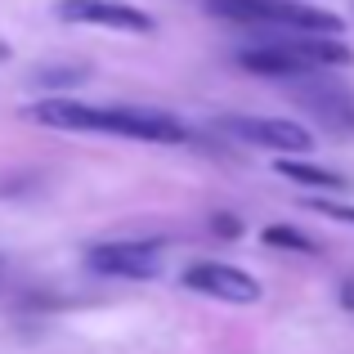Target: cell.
Returning <instances> with one entry per match:
<instances>
[{
  "mask_svg": "<svg viewBox=\"0 0 354 354\" xmlns=\"http://www.w3.org/2000/svg\"><path fill=\"white\" fill-rule=\"evenodd\" d=\"M54 14L63 23H90V27H113V32H135V36H153L157 18L144 9L126 5V0H59Z\"/></svg>",
  "mask_w": 354,
  "mask_h": 354,
  "instance_id": "obj_6",
  "label": "cell"
},
{
  "mask_svg": "<svg viewBox=\"0 0 354 354\" xmlns=\"http://www.w3.org/2000/svg\"><path fill=\"white\" fill-rule=\"evenodd\" d=\"M278 45H287V50H292V54H296V59H301L310 72L350 68V63H354L350 45H341L337 36H287V41H278Z\"/></svg>",
  "mask_w": 354,
  "mask_h": 354,
  "instance_id": "obj_8",
  "label": "cell"
},
{
  "mask_svg": "<svg viewBox=\"0 0 354 354\" xmlns=\"http://www.w3.org/2000/svg\"><path fill=\"white\" fill-rule=\"evenodd\" d=\"M86 265L108 278H157L162 274V242H99L86 251Z\"/></svg>",
  "mask_w": 354,
  "mask_h": 354,
  "instance_id": "obj_5",
  "label": "cell"
},
{
  "mask_svg": "<svg viewBox=\"0 0 354 354\" xmlns=\"http://www.w3.org/2000/svg\"><path fill=\"white\" fill-rule=\"evenodd\" d=\"M5 59H9V45H5V41H0V63H5Z\"/></svg>",
  "mask_w": 354,
  "mask_h": 354,
  "instance_id": "obj_16",
  "label": "cell"
},
{
  "mask_svg": "<svg viewBox=\"0 0 354 354\" xmlns=\"http://www.w3.org/2000/svg\"><path fill=\"white\" fill-rule=\"evenodd\" d=\"M189 292L211 296V301H229V305H256L260 301V283L238 265H225V260H198V265L184 269L180 278Z\"/></svg>",
  "mask_w": 354,
  "mask_h": 354,
  "instance_id": "obj_4",
  "label": "cell"
},
{
  "mask_svg": "<svg viewBox=\"0 0 354 354\" xmlns=\"http://www.w3.org/2000/svg\"><path fill=\"white\" fill-rule=\"evenodd\" d=\"M41 86H77V81H86V72L81 68H50V72H41Z\"/></svg>",
  "mask_w": 354,
  "mask_h": 354,
  "instance_id": "obj_12",
  "label": "cell"
},
{
  "mask_svg": "<svg viewBox=\"0 0 354 354\" xmlns=\"http://www.w3.org/2000/svg\"><path fill=\"white\" fill-rule=\"evenodd\" d=\"M202 9L225 23H256V27H287L292 36H341L346 18L310 0H202Z\"/></svg>",
  "mask_w": 354,
  "mask_h": 354,
  "instance_id": "obj_2",
  "label": "cell"
},
{
  "mask_svg": "<svg viewBox=\"0 0 354 354\" xmlns=\"http://www.w3.org/2000/svg\"><path fill=\"white\" fill-rule=\"evenodd\" d=\"M274 171L283 175V180H292V184H305V189H346V180H341L337 171H323V166H310V162H296V157H278L274 162Z\"/></svg>",
  "mask_w": 354,
  "mask_h": 354,
  "instance_id": "obj_10",
  "label": "cell"
},
{
  "mask_svg": "<svg viewBox=\"0 0 354 354\" xmlns=\"http://www.w3.org/2000/svg\"><path fill=\"white\" fill-rule=\"evenodd\" d=\"M314 211H323V216H332V220H341V225H354V207H337V202H314Z\"/></svg>",
  "mask_w": 354,
  "mask_h": 354,
  "instance_id": "obj_14",
  "label": "cell"
},
{
  "mask_svg": "<svg viewBox=\"0 0 354 354\" xmlns=\"http://www.w3.org/2000/svg\"><path fill=\"white\" fill-rule=\"evenodd\" d=\"M260 242L274 247V251H296V256H314V251H319L310 234H301V229H292V225H269L265 234H260Z\"/></svg>",
  "mask_w": 354,
  "mask_h": 354,
  "instance_id": "obj_11",
  "label": "cell"
},
{
  "mask_svg": "<svg viewBox=\"0 0 354 354\" xmlns=\"http://www.w3.org/2000/svg\"><path fill=\"white\" fill-rule=\"evenodd\" d=\"M27 117L50 130H81V135H121L144 144H184L189 126L162 108H135V104H77V99H41L27 108Z\"/></svg>",
  "mask_w": 354,
  "mask_h": 354,
  "instance_id": "obj_1",
  "label": "cell"
},
{
  "mask_svg": "<svg viewBox=\"0 0 354 354\" xmlns=\"http://www.w3.org/2000/svg\"><path fill=\"white\" fill-rule=\"evenodd\" d=\"M337 296H341V310H350V314H354V278H346V283H341V292H337Z\"/></svg>",
  "mask_w": 354,
  "mask_h": 354,
  "instance_id": "obj_15",
  "label": "cell"
},
{
  "mask_svg": "<svg viewBox=\"0 0 354 354\" xmlns=\"http://www.w3.org/2000/svg\"><path fill=\"white\" fill-rule=\"evenodd\" d=\"M216 130L234 135L238 144H251V148H265L274 157H296V153H310L314 148V135L301 126V121H287V117H238V113H225L216 117Z\"/></svg>",
  "mask_w": 354,
  "mask_h": 354,
  "instance_id": "obj_3",
  "label": "cell"
},
{
  "mask_svg": "<svg viewBox=\"0 0 354 354\" xmlns=\"http://www.w3.org/2000/svg\"><path fill=\"white\" fill-rule=\"evenodd\" d=\"M238 68L251 72V77H269V81H292V77H305V72H310L287 45H278V41L238 50Z\"/></svg>",
  "mask_w": 354,
  "mask_h": 354,
  "instance_id": "obj_7",
  "label": "cell"
},
{
  "mask_svg": "<svg viewBox=\"0 0 354 354\" xmlns=\"http://www.w3.org/2000/svg\"><path fill=\"white\" fill-rule=\"evenodd\" d=\"M211 234H216V238H238L242 220L234 216V211H216V216H211Z\"/></svg>",
  "mask_w": 354,
  "mask_h": 354,
  "instance_id": "obj_13",
  "label": "cell"
},
{
  "mask_svg": "<svg viewBox=\"0 0 354 354\" xmlns=\"http://www.w3.org/2000/svg\"><path fill=\"white\" fill-rule=\"evenodd\" d=\"M301 104H310L314 117H323L328 126L337 130H354V95L350 90H337V86H314V90H296Z\"/></svg>",
  "mask_w": 354,
  "mask_h": 354,
  "instance_id": "obj_9",
  "label": "cell"
}]
</instances>
